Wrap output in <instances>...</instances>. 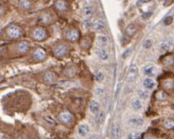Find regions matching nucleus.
Masks as SVG:
<instances>
[{
  "mask_svg": "<svg viewBox=\"0 0 174 139\" xmlns=\"http://www.w3.org/2000/svg\"><path fill=\"white\" fill-rule=\"evenodd\" d=\"M136 25L134 24H130L127 26V28L126 29V35L129 37H132L135 35V33H137Z\"/></svg>",
  "mask_w": 174,
  "mask_h": 139,
  "instance_id": "obj_14",
  "label": "nucleus"
},
{
  "mask_svg": "<svg viewBox=\"0 0 174 139\" xmlns=\"http://www.w3.org/2000/svg\"><path fill=\"white\" fill-rule=\"evenodd\" d=\"M59 120L64 124H69L73 121V116L68 111H63L59 114Z\"/></svg>",
  "mask_w": 174,
  "mask_h": 139,
  "instance_id": "obj_7",
  "label": "nucleus"
},
{
  "mask_svg": "<svg viewBox=\"0 0 174 139\" xmlns=\"http://www.w3.org/2000/svg\"><path fill=\"white\" fill-rule=\"evenodd\" d=\"M121 137V128L118 124H114L111 129V139H119Z\"/></svg>",
  "mask_w": 174,
  "mask_h": 139,
  "instance_id": "obj_10",
  "label": "nucleus"
},
{
  "mask_svg": "<svg viewBox=\"0 0 174 139\" xmlns=\"http://www.w3.org/2000/svg\"><path fill=\"white\" fill-rule=\"evenodd\" d=\"M104 79V74L101 72V71H99L98 73H96L95 75V80L96 82H101Z\"/></svg>",
  "mask_w": 174,
  "mask_h": 139,
  "instance_id": "obj_29",
  "label": "nucleus"
},
{
  "mask_svg": "<svg viewBox=\"0 0 174 139\" xmlns=\"http://www.w3.org/2000/svg\"><path fill=\"white\" fill-rule=\"evenodd\" d=\"M92 28H93L95 32L101 33V32H103L104 30L105 29V24H104V22L103 20H98L95 21L92 24Z\"/></svg>",
  "mask_w": 174,
  "mask_h": 139,
  "instance_id": "obj_9",
  "label": "nucleus"
},
{
  "mask_svg": "<svg viewBox=\"0 0 174 139\" xmlns=\"http://www.w3.org/2000/svg\"><path fill=\"white\" fill-rule=\"evenodd\" d=\"M104 117H105V113L104 111H100L98 112V114L96 116V122L98 124H102L104 121Z\"/></svg>",
  "mask_w": 174,
  "mask_h": 139,
  "instance_id": "obj_24",
  "label": "nucleus"
},
{
  "mask_svg": "<svg viewBox=\"0 0 174 139\" xmlns=\"http://www.w3.org/2000/svg\"><path fill=\"white\" fill-rule=\"evenodd\" d=\"M47 36V32L43 27H38L33 31V37L34 40L38 41H42L45 40Z\"/></svg>",
  "mask_w": 174,
  "mask_h": 139,
  "instance_id": "obj_2",
  "label": "nucleus"
},
{
  "mask_svg": "<svg viewBox=\"0 0 174 139\" xmlns=\"http://www.w3.org/2000/svg\"><path fill=\"white\" fill-rule=\"evenodd\" d=\"M130 52H131V49H126V51H125L124 53H123V54H122V57H124V58H126V57H127L130 54Z\"/></svg>",
  "mask_w": 174,
  "mask_h": 139,
  "instance_id": "obj_36",
  "label": "nucleus"
},
{
  "mask_svg": "<svg viewBox=\"0 0 174 139\" xmlns=\"http://www.w3.org/2000/svg\"><path fill=\"white\" fill-rule=\"evenodd\" d=\"M144 74L148 76V77H152V76H155L156 74V67L152 65H147V67L144 70Z\"/></svg>",
  "mask_w": 174,
  "mask_h": 139,
  "instance_id": "obj_18",
  "label": "nucleus"
},
{
  "mask_svg": "<svg viewBox=\"0 0 174 139\" xmlns=\"http://www.w3.org/2000/svg\"><path fill=\"white\" fill-rule=\"evenodd\" d=\"M55 7L59 11L65 10L66 8V3L64 1H57L55 3Z\"/></svg>",
  "mask_w": 174,
  "mask_h": 139,
  "instance_id": "obj_23",
  "label": "nucleus"
},
{
  "mask_svg": "<svg viewBox=\"0 0 174 139\" xmlns=\"http://www.w3.org/2000/svg\"><path fill=\"white\" fill-rule=\"evenodd\" d=\"M96 44L101 49H103L104 47H107L108 45V37H106V36H104V35H100L96 39Z\"/></svg>",
  "mask_w": 174,
  "mask_h": 139,
  "instance_id": "obj_11",
  "label": "nucleus"
},
{
  "mask_svg": "<svg viewBox=\"0 0 174 139\" xmlns=\"http://www.w3.org/2000/svg\"><path fill=\"white\" fill-rule=\"evenodd\" d=\"M128 122L130 125H132L134 127H140L142 125H143L144 120L142 117H139V116H134V117H130Z\"/></svg>",
  "mask_w": 174,
  "mask_h": 139,
  "instance_id": "obj_8",
  "label": "nucleus"
},
{
  "mask_svg": "<svg viewBox=\"0 0 174 139\" xmlns=\"http://www.w3.org/2000/svg\"><path fill=\"white\" fill-rule=\"evenodd\" d=\"M89 109L92 113H97L99 112L100 110V104L98 101H96L95 99L91 100L90 104H89Z\"/></svg>",
  "mask_w": 174,
  "mask_h": 139,
  "instance_id": "obj_19",
  "label": "nucleus"
},
{
  "mask_svg": "<svg viewBox=\"0 0 174 139\" xmlns=\"http://www.w3.org/2000/svg\"><path fill=\"white\" fill-rule=\"evenodd\" d=\"M151 15V12H146L145 14H143V15L142 16V17H143V18H147V17H149Z\"/></svg>",
  "mask_w": 174,
  "mask_h": 139,
  "instance_id": "obj_38",
  "label": "nucleus"
},
{
  "mask_svg": "<svg viewBox=\"0 0 174 139\" xmlns=\"http://www.w3.org/2000/svg\"><path fill=\"white\" fill-rule=\"evenodd\" d=\"M156 97L157 99L163 100V99H165L168 97V95L166 94L164 91H158L157 93L156 94Z\"/></svg>",
  "mask_w": 174,
  "mask_h": 139,
  "instance_id": "obj_27",
  "label": "nucleus"
},
{
  "mask_svg": "<svg viewBox=\"0 0 174 139\" xmlns=\"http://www.w3.org/2000/svg\"><path fill=\"white\" fill-rule=\"evenodd\" d=\"M138 94L139 95V97L142 99H147V97L148 96V92L147 91H143V90H139Z\"/></svg>",
  "mask_w": 174,
  "mask_h": 139,
  "instance_id": "obj_31",
  "label": "nucleus"
},
{
  "mask_svg": "<svg viewBox=\"0 0 174 139\" xmlns=\"http://www.w3.org/2000/svg\"><path fill=\"white\" fill-rule=\"evenodd\" d=\"M131 105H132L134 109L139 110V109H140L142 108V102L139 99H134V100H133Z\"/></svg>",
  "mask_w": 174,
  "mask_h": 139,
  "instance_id": "obj_26",
  "label": "nucleus"
},
{
  "mask_svg": "<svg viewBox=\"0 0 174 139\" xmlns=\"http://www.w3.org/2000/svg\"><path fill=\"white\" fill-rule=\"evenodd\" d=\"M96 54L97 55V57H99L100 59L103 60V61H106L108 58V53L105 49H96Z\"/></svg>",
  "mask_w": 174,
  "mask_h": 139,
  "instance_id": "obj_15",
  "label": "nucleus"
},
{
  "mask_svg": "<svg viewBox=\"0 0 174 139\" xmlns=\"http://www.w3.org/2000/svg\"><path fill=\"white\" fill-rule=\"evenodd\" d=\"M138 75V67L135 65H131L129 67L127 74H126V81L129 82H134L136 79Z\"/></svg>",
  "mask_w": 174,
  "mask_h": 139,
  "instance_id": "obj_3",
  "label": "nucleus"
},
{
  "mask_svg": "<svg viewBox=\"0 0 174 139\" xmlns=\"http://www.w3.org/2000/svg\"><path fill=\"white\" fill-rule=\"evenodd\" d=\"M128 139H141V134L139 133H131L128 136Z\"/></svg>",
  "mask_w": 174,
  "mask_h": 139,
  "instance_id": "obj_30",
  "label": "nucleus"
},
{
  "mask_svg": "<svg viewBox=\"0 0 174 139\" xmlns=\"http://www.w3.org/2000/svg\"><path fill=\"white\" fill-rule=\"evenodd\" d=\"M83 26L84 29H90L91 26H92V24H91V22L90 20H87H87H85L83 21Z\"/></svg>",
  "mask_w": 174,
  "mask_h": 139,
  "instance_id": "obj_32",
  "label": "nucleus"
},
{
  "mask_svg": "<svg viewBox=\"0 0 174 139\" xmlns=\"http://www.w3.org/2000/svg\"><path fill=\"white\" fill-rule=\"evenodd\" d=\"M104 93V90L101 87H97L95 90V94L97 96H101V95H103Z\"/></svg>",
  "mask_w": 174,
  "mask_h": 139,
  "instance_id": "obj_33",
  "label": "nucleus"
},
{
  "mask_svg": "<svg viewBox=\"0 0 174 139\" xmlns=\"http://www.w3.org/2000/svg\"><path fill=\"white\" fill-rule=\"evenodd\" d=\"M82 15L85 18H90L94 15V9L91 6H84L82 9Z\"/></svg>",
  "mask_w": 174,
  "mask_h": 139,
  "instance_id": "obj_12",
  "label": "nucleus"
},
{
  "mask_svg": "<svg viewBox=\"0 0 174 139\" xmlns=\"http://www.w3.org/2000/svg\"><path fill=\"white\" fill-rule=\"evenodd\" d=\"M33 57L37 61H43L46 59V50L42 48H38L33 51Z\"/></svg>",
  "mask_w": 174,
  "mask_h": 139,
  "instance_id": "obj_6",
  "label": "nucleus"
},
{
  "mask_svg": "<svg viewBox=\"0 0 174 139\" xmlns=\"http://www.w3.org/2000/svg\"><path fill=\"white\" fill-rule=\"evenodd\" d=\"M89 126L87 124H81L79 125V126L78 127V134L80 136V137H85L86 135L89 133Z\"/></svg>",
  "mask_w": 174,
  "mask_h": 139,
  "instance_id": "obj_13",
  "label": "nucleus"
},
{
  "mask_svg": "<svg viewBox=\"0 0 174 139\" xmlns=\"http://www.w3.org/2000/svg\"><path fill=\"white\" fill-rule=\"evenodd\" d=\"M151 44H152V41H151V40H147L144 42V44H143V47L145 49H149L150 47L151 46Z\"/></svg>",
  "mask_w": 174,
  "mask_h": 139,
  "instance_id": "obj_35",
  "label": "nucleus"
},
{
  "mask_svg": "<svg viewBox=\"0 0 174 139\" xmlns=\"http://www.w3.org/2000/svg\"><path fill=\"white\" fill-rule=\"evenodd\" d=\"M164 126L167 129H172L174 128V121L172 119H168L164 121Z\"/></svg>",
  "mask_w": 174,
  "mask_h": 139,
  "instance_id": "obj_22",
  "label": "nucleus"
},
{
  "mask_svg": "<svg viewBox=\"0 0 174 139\" xmlns=\"http://www.w3.org/2000/svg\"><path fill=\"white\" fill-rule=\"evenodd\" d=\"M68 52V49L66 45H57L54 49V55L58 58L63 57Z\"/></svg>",
  "mask_w": 174,
  "mask_h": 139,
  "instance_id": "obj_5",
  "label": "nucleus"
},
{
  "mask_svg": "<svg viewBox=\"0 0 174 139\" xmlns=\"http://www.w3.org/2000/svg\"><path fill=\"white\" fill-rule=\"evenodd\" d=\"M55 79H56V75L52 71H47L46 74H44V80L47 83L51 84L55 81Z\"/></svg>",
  "mask_w": 174,
  "mask_h": 139,
  "instance_id": "obj_17",
  "label": "nucleus"
},
{
  "mask_svg": "<svg viewBox=\"0 0 174 139\" xmlns=\"http://www.w3.org/2000/svg\"><path fill=\"white\" fill-rule=\"evenodd\" d=\"M173 22V17L172 16H168L166 17L165 19L164 20V24L165 25H169L172 24Z\"/></svg>",
  "mask_w": 174,
  "mask_h": 139,
  "instance_id": "obj_34",
  "label": "nucleus"
},
{
  "mask_svg": "<svg viewBox=\"0 0 174 139\" xmlns=\"http://www.w3.org/2000/svg\"><path fill=\"white\" fill-rule=\"evenodd\" d=\"M41 21H42V23H45V24L50 23L52 21V16H50V14H48V13L43 14L42 16H41Z\"/></svg>",
  "mask_w": 174,
  "mask_h": 139,
  "instance_id": "obj_21",
  "label": "nucleus"
},
{
  "mask_svg": "<svg viewBox=\"0 0 174 139\" xmlns=\"http://www.w3.org/2000/svg\"><path fill=\"white\" fill-rule=\"evenodd\" d=\"M171 45H172L171 41L167 40V41H163L161 44H160V49L162 50H168L171 47Z\"/></svg>",
  "mask_w": 174,
  "mask_h": 139,
  "instance_id": "obj_25",
  "label": "nucleus"
},
{
  "mask_svg": "<svg viewBox=\"0 0 174 139\" xmlns=\"http://www.w3.org/2000/svg\"><path fill=\"white\" fill-rule=\"evenodd\" d=\"M89 139H100V137L98 134H93L91 135Z\"/></svg>",
  "mask_w": 174,
  "mask_h": 139,
  "instance_id": "obj_37",
  "label": "nucleus"
},
{
  "mask_svg": "<svg viewBox=\"0 0 174 139\" xmlns=\"http://www.w3.org/2000/svg\"><path fill=\"white\" fill-rule=\"evenodd\" d=\"M7 34L9 38H11V39H17L21 37V35L23 34V31L18 26L11 25L7 29Z\"/></svg>",
  "mask_w": 174,
  "mask_h": 139,
  "instance_id": "obj_1",
  "label": "nucleus"
},
{
  "mask_svg": "<svg viewBox=\"0 0 174 139\" xmlns=\"http://www.w3.org/2000/svg\"><path fill=\"white\" fill-rule=\"evenodd\" d=\"M66 38L71 42L77 41L79 39V31L75 29H68L66 32Z\"/></svg>",
  "mask_w": 174,
  "mask_h": 139,
  "instance_id": "obj_4",
  "label": "nucleus"
},
{
  "mask_svg": "<svg viewBox=\"0 0 174 139\" xmlns=\"http://www.w3.org/2000/svg\"><path fill=\"white\" fill-rule=\"evenodd\" d=\"M31 4L32 3L29 2V1H26V0H23V1H20V6L21 8L23 9H28L31 7Z\"/></svg>",
  "mask_w": 174,
  "mask_h": 139,
  "instance_id": "obj_28",
  "label": "nucleus"
},
{
  "mask_svg": "<svg viewBox=\"0 0 174 139\" xmlns=\"http://www.w3.org/2000/svg\"><path fill=\"white\" fill-rule=\"evenodd\" d=\"M143 86L145 87L147 89H152L155 87V82L151 78H146L143 82Z\"/></svg>",
  "mask_w": 174,
  "mask_h": 139,
  "instance_id": "obj_20",
  "label": "nucleus"
},
{
  "mask_svg": "<svg viewBox=\"0 0 174 139\" xmlns=\"http://www.w3.org/2000/svg\"><path fill=\"white\" fill-rule=\"evenodd\" d=\"M17 49L18 51L21 53H26L29 50V44L27 41H21L18 44L17 46Z\"/></svg>",
  "mask_w": 174,
  "mask_h": 139,
  "instance_id": "obj_16",
  "label": "nucleus"
}]
</instances>
